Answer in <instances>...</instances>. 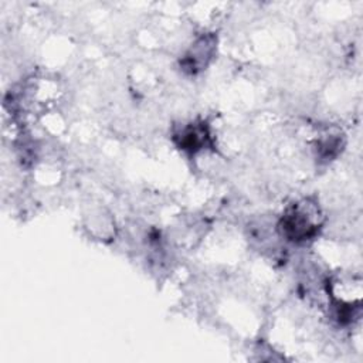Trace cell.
I'll return each mask as SVG.
<instances>
[{
  "label": "cell",
  "mask_w": 363,
  "mask_h": 363,
  "mask_svg": "<svg viewBox=\"0 0 363 363\" xmlns=\"http://www.w3.org/2000/svg\"><path fill=\"white\" fill-rule=\"evenodd\" d=\"M325 224V213L313 196L291 203L278 220L277 230L292 244H305L315 240Z\"/></svg>",
  "instance_id": "6da1fadb"
},
{
  "label": "cell",
  "mask_w": 363,
  "mask_h": 363,
  "mask_svg": "<svg viewBox=\"0 0 363 363\" xmlns=\"http://www.w3.org/2000/svg\"><path fill=\"white\" fill-rule=\"evenodd\" d=\"M217 52V35L214 33H203L189 45V48L182 55L179 65L180 69L196 77L207 69Z\"/></svg>",
  "instance_id": "7a4b0ae2"
},
{
  "label": "cell",
  "mask_w": 363,
  "mask_h": 363,
  "mask_svg": "<svg viewBox=\"0 0 363 363\" xmlns=\"http://www.w3.org/2000/svg\"><path fill=\"white\" fill-rule=\"evenodd\" d=\"M172 139L180 150L190 155H196L213 146V135L210 125L203 119L189 121L174 128Z\"/></svg>",
  "instance_id": "3957f363"
},
{
  "label": "cell",
  "mask_w": 363,
  "mask_h": 363,
  "mask_svg": "<svg viewBox=\"0 0 363 363\" xmlns=\"http://www.w3.org/2000/svg\"><path fill=\"white\" fill-rule=\"evenodd\" d=\"M343 133L339 129H326L315 140L316 157L323 162L333 160L343 149Z\"/></svg>",
  "instance_id": "277c9868"
}]
</instances>
